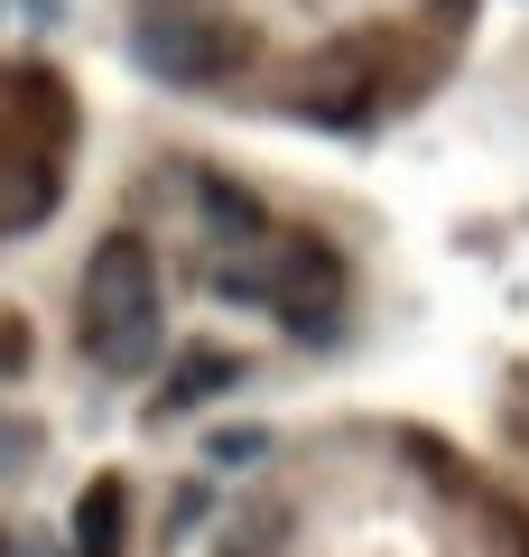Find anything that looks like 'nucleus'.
Instances as JSON below:
<instances>
[{"instance_id": "obj_6", "label": "nucleus", "mask_w": 529, "mask_h": 557, "mask_svg": "<svg viewBox=\"0 0 529 557\" xmlns=\"http://www.w3.org/2000/svg\"><path fill=\"white\" fill-rule=\"evenodd\" d=\"M279 539H288V511H279V502H260L242 530H223V557H270Z\"/></svg>"}, {"instance_id": "obj_9", "label": "nucleus", "mask_w": 529, "mask_h": 557, "mask_svg": "<svg viewBox=\"0 0 529 557\" xmlns=\"http://www.w3.org/2000/svg\"><path fill=\"white\" fill-rule=\"evenodd\" d=\"M20 354H28V335H20V317H0V372H20Z\"/></svg>"}, {"instance_id": "obj_5", "label": "nucleus", "mask_w": 529, "mask_h": 557, "mask_svg": "<svg viewBox=\"0 0 529 557\" xmlns=\"http://www.w3.org/2000/svg\"><path fill=\"white\" fill-rule=\"evenodd\" d=\"M121 511H131V493H121V474H102L75 502V557H121Z\"/></svg>"}, {"instance_id": "obj_4", "label": "nucleus", "mask_w": 529, "mask_h": 557, "mask_svg": "<svg viewBox=\"0 0 529 557\" xmlns=\"http://www.w3.org/2000/svg\"><path fill=\"white\" fill-rule=\"evenodd\" d=\"M233 372H242V354H223V344H186V354H176V372L158 381V409H196V399L233 391Z\"/></svg>"}, {"instance_id": "obj_11", "label": "nucleus", "mask_w": 529, "mask_h": 557, "mask_svg": "<svg viewBox=\"0 0 529 557\" xmlns=\"http://www.w3.org/2000/svg\"><path fill=\"white\" fill-rule=\"evenodd\" d=\"M520 557H529V548H520Z\"/></svg>"}, {"instance_id": "obj_2", "label": "nucleus", "mask_w": 529, "mask_h": 557, "mask_svg": "<svg viewBox=\"0 0 529 557\" xmlns=\"http://www.w3.org/2000/svg\"><path fill=\"white\" fill-rule=\"evenodd\" d=\"M131 47H139V65L168 75V84H214L223 65L242 57L233 28H223V20H196V10H149V20L131 28Z\"/></svg>"}, {"instance_id": "obj_3", "label": "nucleus", "mask_w": 529, "mask_h": 557, "mask_svg": "<svg viewBox=\"0 0 529 557\" xmlns=\"http://www.w3.org/2000/svg\"><path fill=\"white\" fill-rule=\"evenodd\" d=\"M372 102H381V65H372V47H362V38H344V47H325V57H316V75H307V94H297V112H307V121H334V131H353V121H372Z\"/></svg>"}, {"instance_id": "obj_8", "label": "nucleus", "mask_w": 529, "mask_h": 557, "mask_svg": "<svg viewBox=\"0 0 529 557\" xmlns=\"http://www.w3.org/2000/svg\"><path fill=\"white\" fill-rule=\"evenodd\" d=\"M20 465H28V428H20V418H0V483L20 474Z\"/></svg>"}, {"instance_id": "obj_10", "label": "nucleus", "mask_w": 529, "mask_h": 557, "mask_svg": "<svg viewBox=\"0 0 529 557\" xmlns=\"http://www.w3.org/2000/svg\"><path fill=\"white\" fill-rule=\"evenodd\" d=\"M0 557H20V539H10V530H0Z\"/></svg>"}, {"instance_id": "obj_1", "label": "nucleus", "mask_w": 529, "mask_h": 557, "mask_svg": "<svg viewBox=\"0 0 529 557\" xmlns=\"http://www.w3.org/2000/svg\"><path fill=\"white\" fill-rule=\"evenodd\" d=\"M75 344L112 372H139L158 344V260L139 233H112L94 242L84 260V288H75Z\"/></svg>"}, {"instance_id": "obj_7", "label": "nucleus", "mask_w": 529, "mask_h": 557, "mask_svg": "<svg viewBox=\"0 0 529 557\" xmlns=\"http://www.w3.org/2000/svg\"><path fill=\"white\" fill-rule=\"evenodd\" d=\"M205 456H214V465H260V456H270V428H214Z\"/></svg>"}]
</instances>
